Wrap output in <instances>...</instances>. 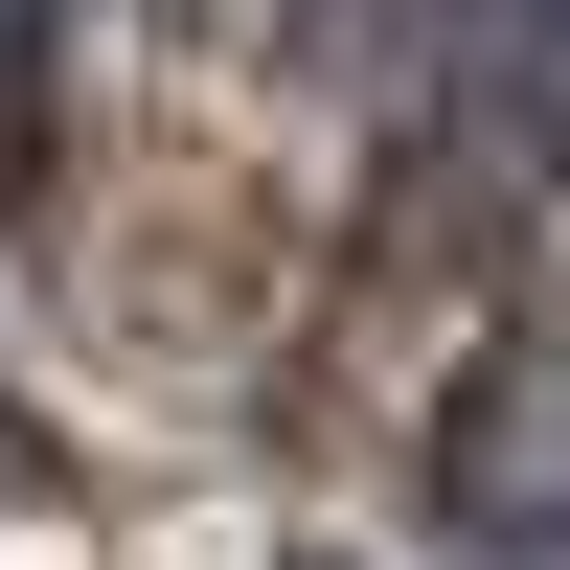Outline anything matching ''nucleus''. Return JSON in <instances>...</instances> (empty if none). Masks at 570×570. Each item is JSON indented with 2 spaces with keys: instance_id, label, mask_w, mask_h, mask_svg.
I'll use <instances>...</instances> for the list:
<instances>
[{
  "instance_id": "1",
  "label": "nucleus",
  "mask_w": 570,
  "mask_h": 570,
  "mask_svg": "<svg viewBox=\"0 0 570 570\" xmlns=\"http://www.w3.org/2000/svg\"><path fill=\"white\" fill-rule=\"evenodd\" d=\"M365 69L411 91H480V115H570V0H320Z\"/></svg>"
}]
</instances>
